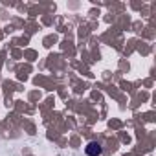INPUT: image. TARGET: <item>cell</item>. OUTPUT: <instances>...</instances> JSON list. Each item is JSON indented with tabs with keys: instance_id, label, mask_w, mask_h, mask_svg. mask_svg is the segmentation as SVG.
I'll use <instances>...</instances> for the list:
<instances>
[{
	"instance_id": "cell-1",
	"label": "cell",
	"mask_w": 156,
	"mask_h": 156,
	"mask_svg": "<svg viewBox=\"0 0 156 156\" xmlns=\"http://www.w3.org/2000/svg\"><path fill=\"white\" fill-rule=\"evenodd\" d=\"M85 152H87L88 156H101V154H103V145H101L99 141H90V143H87Z\"/></svg>"
}]
</instances>
